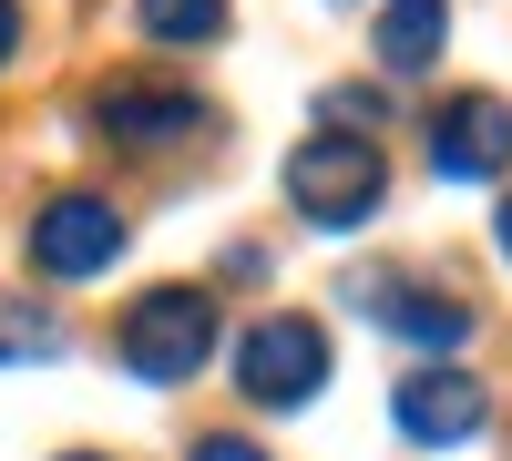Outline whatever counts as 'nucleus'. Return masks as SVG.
Segmentation results:
<instances>
[{
  "instance_id": "obj_1",
  "label": "nucleus",
  "mask_w": 512,
  "mask_h": 461,
  "mask_svg": "<svg viewBox=\"0 0 512 461\" xmlns=\"http://www.w3.org/2000/svg\"><path fill=\"white\" fill-rule=\"evenodd\" d=\"M379 195H390V164H379L369 134H308V144L287 154V205H297L308 226H328V236L369 226Z\"/></svg>"
},
{
  "instance_id": "obj_2",
  "label": "nucleus",
  "mask_w": 512,
  "mask_h": 461,
  "mask_svg": "<svg viewBox=\"0 0 512 461\" xmlns=\"http://www.w3.org/2000/svg\"><path fill=\"white\" fill-rule=\"evenodd\" d=\"M113 349H123L134 380L175 390V380H195V369L216 359V298H205V287H144V298L123 308Z\"/></svg>"
},
{
  "instance_id": "obj_3",
  "label": "nucleus",
  "mask_w": 512,
  "mask_h": 461,
  "mask_svg": "<svg viewBox=\"0 0 512 461\" xmlns=\"http://www.w3.org/2000/svg\"><path fill=\"white\" fill-rule=\"evenodd\" d=\"M318 380H328V328L318 318H256L246 339H236V390L256 400V410H297V400H318Z\"/></svg>"
},
{
  "instance_id": "obj_4",
  "label": "nucleus",
  "mask_w": 512,
  "mask_h": 461,
  "mask_svg": "<svg viewBox=\"0 0 512 461\" xmlns=\"http://www.w3.org/2000/svg\"><path fill=\"white\" fill-rule=\"evenodd\" d=\"M512 164V103L502 93H451L431 113V175L441 185H492Z\"/></svg>"
},
{
  "instance_id": "obj_5",
  "label": "nucleus",
  "mask_w": 512,
  "mask_h": 461,
  "mask_svg": "<svg viewBox=\"0 0 512 461\" xmlns=\"http://www.w3.org/2000/svg\"><path fill=\"white\" fill-rule=\"evenodd\" d=\"M93 123H103V134L113 144H185V134H205V123H216V113H205L195 93H185V82H154V72H123V82H103V93H93Z\"/></svg>"
},
{
  "instance_id": "obj_6",
  "label": "nucleus",
  "mask_w": 512,
  "mask_h": 461,
  "mask_svg": "<svg viewBox=\"0 0 512 461\" xmlns=\"http://www.w3.org/2000/svg\"><path fill=\"white\" fill-rule=\"evenodd\" d=\"M113 257H123V216L103 195H52L31 216V267L41 277H103Z\"/></svg>"
},
{
  "instance_id": "obj_7",
  "label": "nucleus",
  "mask_w": 512,
  "mask_h": 461,
  "mask_svg": "<svg viewBox=\"0 0 512 461\" xmlns=\"http://www.w3.org/2000/svg\"><path fill=\"white\" fill-rule=\"evenodd\" d=\"M390 421L420 441V451H451V441H472L492 421V390L472 380V369H410L400 400H390Z\"/></svg>"
},
{
  "instance_id": "obj_8",
  "label": "nucleus",
  "mask_w": 512,
  "mask_h": 461,
  "mask_svg": "<svg viewBox=\"0 0 512 461\" xmlns=\"http://www.w3.org/2000/svg\"><path fill=\"white\" fill-rule=\"evenodd\" d=\"M349 298H359V308H369L379 328H400L410 349H461V339H472V308H461V298H441V287H400V277H359Z\"/></svg>"
},
{
  "instance_id": "obj_9",
  "label": "nucleus",
  "mask_w": 512,
  "mask_h": 461,
  "mask_svg": "<svg viewBox=\"0 0 512 461\" xmlns=\"http://www.w3.org/2000/svg\"><path fill=\"white\" fill-rule=\"evenodd\" d=\"M441 41H451V0H390L379 11V72H431L441 62Z\"/></svg>"
},
{
  "instance_id": "obj_10",
  "label": "nucleus",
  "mask_w": 512,
  "mask_h": 461,
  "mask_svg": "<svg viewBox=\"0 0 512 461\" xmlns=\"http://www.w3.org/2000/svg\"><path fill=\"white\" fill-rule=\"evenodd\" d=\"M144 41H164V52H195V41L226 31V0H134Z\"/></svg>"
},
{
  "instance_id": "obj_11",
  "label": "nucleus",
  "mask_w": 512,
  "mask_h": 461,
  "mask_svg": "<svg viewBox=\"0 0 512 461\" xmlns=\"http://www.w3.org/2000/svg\"><path fill=\"white\" fill-rule=\"evenodd\" d=\"M62 349V318L31 308V298H0V359H52Z\"/></svg>"
},
{
  "instance_id": "obj_12",
  "label": "nucleus",
  "mask_w": 512,
  "mask_h": 461,
  "mask_svg": "<svg viewBox=\"0 0 512 461\" xmlns=\"http://www.w3.org/2000/svg\"><path fill=\"white\" fill-rule=\"evenodd\" d=\"M185 461H267V451H256V441H236V431H216V441H195Z\"/></svg>"
},
{
  "instance_id": "obj_13",
  "label": "nucleus",
  "mask_w": 512,
  "mask_h": 461,
  "mask_svg": "<svg viewBox=\"0 0 512 461\" xmlns=\"http://www.w3.org/2000/svg\"><path fill=\"white\" fill-rule=\"evenodd\" d=\"M21 52V0H0V62Z\"/></svg>"
},
{
  "instance_id": "obj_14",
  "label": "nucleus",
  "mask_w": 512,
  "mask_h": 461,
  "mask_svg": "<svg viewBox=\"0 0 512 461\" xmlns=\"http://www.w3.org/2000/svg\"><path fill=\"white\" fill-rule=\"evenodd\" d=\"M492 236H502V257H512V195H502V226H492Z\"/></svg>"
},
{
  "instance_id": "obj_15",
  "label": "nucleus",
  "mask_w": 512,
  "mask_h": 461,
  "mask_svg": "<svg viewBox=\"0 0 512 461\" xmlns=\"http://www.w3.org/2000/svg\"><path fill=\"white\" fill-rule=\"evenodd\" d=\"M72 461H93V451H72Z\"/></svg>"
}]
</instances>
